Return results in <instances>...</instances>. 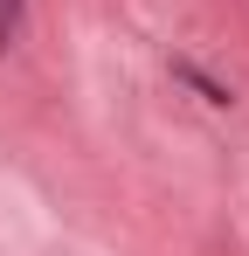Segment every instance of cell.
<instances>
[{
  "instance_id": "6da1fadb",
  "label": "cell",
  "mask_w": 249,
  "mask_h": 256,
  "mask_svg": "<svg viewBox=\"0 0 249 256\" xmlns=\"http://www.w3.org/2000/svg\"><path fill=\"white\" fill-rule=\"evenodd\" d=\"M173 70H180V76H187V84L201 90L208 104H228V84H214V76H201V70H194V62H173Z\"/></svg>"
},
{
  "instance_id": "7a4b0ae2",
  "label": "cell",
  "mask_w": 249,
  "mask_h": 256,
  "mask_svg": "<svg viewBox=\"0 0 249 256\" xmlns=\"http://www.w3.org/2000/svg\"><path fill=\"white\" fill-rule=\"evenodd\" d=\"M21 35V0H0V48H14Z\"/></svg>"
}]
</instances>
